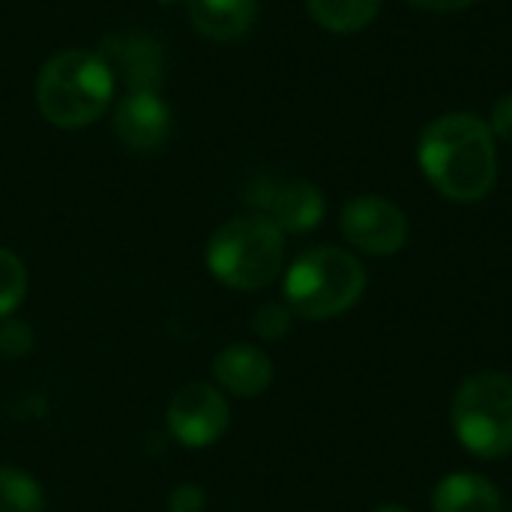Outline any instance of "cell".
<instances>
[{
  "label": "cell",
  "mask_w": 512,
  "mask_h": 512,
  "mask_svg": "<svg viewBox=\"0 0 512 512\" xmlns=\"http://www.w3.org/2000/svg\"><path fill=\"white\" fill-rule=\"evenodd\" d=\"M192 27L213 42H237L258 18V0H186Z\"/></svg>",
  "instance_id": "obj_12"
},
{
  "label": "cell",
  "mask_w": 512,
  "mask_h": 512,
  "mask_svg": "<svg viewBox=\"0 0 512 512\" xmlns=\"http://www.w3.org/2000/svg\"><path fill=\"white\" fill-rule=\"evenodd\" d=\"M96 54L105 60L114 81H123L126 93H159L165 84V48L150 33H111Z\"/></svg>",
  "instance_id": "obj_9"
},
{
  "label": "cell",
  "mask_w": 512,
  "mask_h": 512,
  "mask_svg": "<svg viewBox=\"0 0 512 512\" xmlns=\"http://www.w3.org/2000/svg\"><path fill=\"white\" fill-rule=\"evenodd\" d=\"M417 162L444 198L459 204L480 201L498 180L495 132L480 114L450 111L423 129Z\"/></svg>",
  "instance_id": "obj_1"
},
{
  "label": "cell",
  "mask_w": 512,
  "mask_h": 512,
  "mask_svg": "<svg viewBox=\"0 0 512 512\" xmlns=\"http://www.w3.org/2000/svg\"><path fill=\"white\" fill-rule=\"evenodd\" d=\"M291 324H294V312L288 309V303H261L255 312H252V333L264 342H279L291 333Z\"/></svg>",
  "instance_id": "obj_17"
},
{
  "label": "cell",
  "mask_w": 512,
  "mask_h": 512,
  "mask_svg": "<svg viewBox=\"0 0 512 512\" xmlns=\"http://www.w3.org/2000/svg\"><path fill=\"white\" fill-rule=\"evenodd\" d=\"M114 75L96 51L66 48L48 57L36 75L39 114L60 129L96 123L114 99Z\"/></svg>",
  "instance_id": "obj_2"
},
{
  "label": "cell",
  "mask_w": 512,
  "mask_h": 512,
  "mask_svg": "<svg viewBox=\"0 0 512 512\" xmlns=\"http://www.w3.org/2000/svg\"><path fill=\"white\" fill-rule=\"evenodd\" d=\"M306 9L330 33H357L375 21L381 0H306Z\"/></svg>",
  "instance_id": "obj_14"
},
{
  "label": "cell",
  "mask_w": 512,
  "mask_h": 512,
  "mask_svg": "<svg viewBox=\"0 0 512 512\" xmlns=\"http://www.w3.org/2000/svg\"><path fill=\"white\" fill-rule=\"evenodd\" d=\"M213 378L219 390L237 399H255L273 384V360L258 345L234 342L213 357Z\"/></svg>",
  "instance_id": "obj_11"
},
{
  "label": "cell",
  "mask_w": 512,
  "mask_h": 512,
  "mask_svg": "<svg viewBox=\"0 0 512 512\" xmlns=\"http://www.w3.org/2000/svg\"><path fill=\"white\" fill-rule=\"evenodd\" d=\"M417 9H426V12H459V9H468L480 0H405Z\"/></svg>",
  "instance_id": "obj_21"
},
{
  "label": "cell",
  "mask_w": 512,
  "mask_h": 512,
  "mask_svg": "<svg viewBox=\"0 0 512 512\" xmlns=\"http://www.w3.org/2000/svg\"><path fill=\"white\" fill-rule=\"evenodd\" d=\"M33 345H36V333L27 321H21L15 315L0 318V357L21 360L33 351Z\"/></svg>",
  "instance_id": "obj_18"
},
{
  "label": "cell",
  "mask_w": 512,
  "mask_h": 512,
  "mask_svg": "<svg viewBox=\"0 0 512 512\" xmlns=\"http://www.w3.org/2000/svg\"><path fill=\"white\" fill-rule=\"evenodd\" d=\"M207 510V495L195 483H180L168 495V512H204Z\"/></svg>",
  "instance_id": "obj_19"
},
{
  "label": "cell",
  "mask_w": 512,
  "mask_h": 512,
  "mask_svg": "<svg viewBox=\"0 0 512 512\" xmlns=\"http://www.w3.org/2000/svg\"><path fill=\"white\" fill-rule=\"evenodd\" d=\"M204 261L225 288L261 291L285 267V234L261 213L234 216L210 234Z\"/></svg>",
  "instance_id": "obj_3"
},
{
  "label": "cell",
  "mask_w": 512,
  "mask_h": 512,
  "mask_svg": "<svg viewBox=\"0 0 512 512\" xmlns=\"http://www.w3.org/2000/svg\"><path fill=\"white\" fill-rule=\"evenodd\" d=\"M165 423H168L171 438L180 447L204 450V447H213L216 441H222V435L228 432L231 408L219 387L192 381V384H183L171 396Z\"/></svg>",
  "instance_id": "obj_6"
},
{
  "label": "cell",
  "mask_w": 512,
  "mask_h": 512,
  "mask_svg": "<svg viewBox=\"0 0 512 512\" xmlns=\"http://www.w3.org/2000/svg\"><path fill=\"white\" fill-rule=\"evenodd\" d=\"M27 285H30V276H27L24 261L12 249L0 246V318L15 315V309L27 297Z\"/></svg>",
  "instance_id": "obj_16"
},
{
  "label": "cell",
  "mask_w": 512,
  "mask_h": 512,
  "mask_svg": "<svg viewBox=\"0 0 512 512\" xmlns=\"http://www.w3.org/2000/svg\"><path fill=\"white\" fill-rule=\"evenodd\" d=\"M453 429L459 444L480 459L512 453V378L477 372L453 396Z\"/></svg>",
  "instance_id": "obj_5"
},
{
  "label": "cell",
  "mask_w": 512,
  "mask_h": 512,
  "mask_svg": "<svg viewBox=\"0 0 512 512\" xmlns=\"http://www.w3.org/2000/svg\"><path fill=\"white\" fill-rule=\"evenodd\" d=\"M345 240L366 255H396L408 243V219L402 207L381 195H357L339 213Z\"/></svg>",
  "instance_id": "obj_8"
},
{
  "label": "cell",
  "mask_w": 512,
  "mask_h": 512,
  "mask_svg": "<svg viewBox=\"0 0 512 512\" xmlns=\"http://www.w3.org/2000/svg\"><path fill=\"white\" fill-rule=\"evenodd\" d=\"M114 132L129 150L153 153L171 135V108L159 93H126L114 108Z\"/></svg>",
  "instance_id": "obj_10"
},
{
  "label": "cell",
  "mask_w": 512,
  "mask_h": 512,
  "mask_svg": "<svg viewBox=\"0 0 512 512\" xmlns=\"http://www.w3.org/2000/svg\"><path fill=\"white\" fill-rule=\"evenodd\" d=\"M432 507L435 512H504V498L480 474H450L438 483Z\"/></svg>",
  "instance_id": "obj_13"
},
{
  "label": "cell",
  "mask_w": 512,
  "mask_h": 512,
  "mask_svg": "<svg viewBox=\"0 0 512 512\" xmlns=\"http://www.w3.org/2000/svg\"><path fill=\"white\" fill-rule=\"evenodd\" d=\"M246 201L282 234H309L321 225L327 213V198L312 180L258 177L246 189Z\"/></svg>",
  "instance_id": "obj_7"
},
{
  "label": "cell",
  "mask_w": 512,
  "mask_h": 512,
  "mask_svg": "<svg viewBox=\"0 0 512 512\" xmlns=\"http://www.w3.org/2000/svg\"><path fill=\"white\" fill-rule=\"evenodd\" d=\"M282 291L294 318L327 321L357 306L366 291V267L348 249L315 246L288 267Z\"/></svg>",
  "instance_id": "obj_4"
},
{
  "label": "cell",
  "mask_w": 512,
  "mask_h": 512,
  "mask_svg": "<svg viewBox=\"0 0 512 512\" xmlns=\"http://www.w3.org/2000/svg\"><path fill=\"white\" fill-rule=\"evenodd\" d=\"M372 512H411L408 507H396V504H387V507H378V510Z\"/></svg>",
  "instance_id": "obj_22"
},
{
  "label": "cell",
  "mask_w": 512,
  "mask_h": 512,
  "mask_svg": "<svg viewBox=\"0 0 512 512\" xmlns=\"http://www.w3.org/2000/svg\"><path fill=\"white\" fill-rule=\"evenodd\" d=\"M45 492L36 477L21 468L0 465V512H42Z\"/></svg>",
  "instance_id": "obj_15"
},
{
  "label": "cell",
  "mask_w": 512,
  "mask_h": 512,
  "mask_svg": "<svg viewBox=\"0 0 512 512\" xmlns=\"http://www.w3.org/2000/svg\"><path fill=\"white\" fill-rule=\"evenodd\" d=\"M492 132L512 144V93H504L495 105H492V120H489Z\"/></svg>",
  "instance_id": "obj_20"
},
{
  "label": "cell",
  "mask_w": 512,
  "mask_h": 512,
  "mask_svg": "<svg viewBox=\"0 0 512 512\" xmlns=\"http://www.w3.org/2000/svg\"><path fill=\"white\" fill-rule=\"evenodd\" d=\"M153 3H159V6H174V3H186V0H153Z\"/></svg>",
  "instance_id": "obj_23"
}]
</instances>
